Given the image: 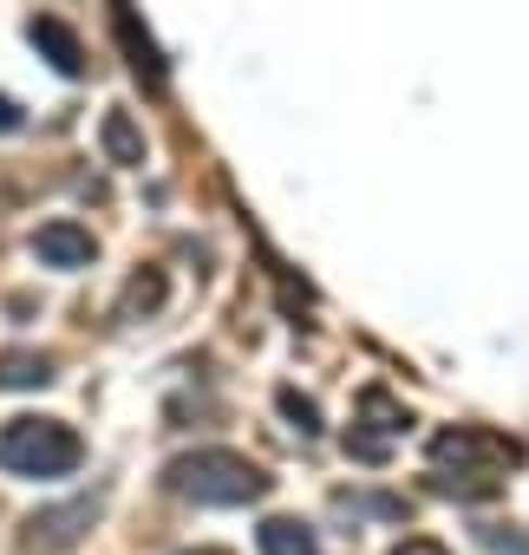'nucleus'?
<instances>
[{
  "label": "nucleus",
  "mask_w": 529,
  "mask_h": 555,
  "mask_svg": "<svg viewBox=\"0 0 529 555\" xmlns=\"http://www.w3.org/2000/svg\"><path fill=\"white\" fill-rule=\"evenodd\" d=\"M164 483L183 496V503H203V509H235V503H261L275 490V477L261 470L255 457L242 451H222V444H203V451H183L164 464Z\"/></svg>",
  "instance_id": "nucleus-1"
},
{
  "label": "nucleus",
  "mask_w": 529,
  "mask_h": 555,
  "mask_svg": "<svg viewBox=\"0 0 529 555\" xmlns=\"http://www.w3.org/2000/svg\"><path fill=\"white\" fill-rule=\"evenodd\" d=\"M86 464V438L66 418H8L0 425V470L8 477H73Z\"/></svg>",
  "instance_id": "nucleus-2"
},
{
  "label": "nucleus",
  "mask_w": 529,
  "mask_h": 555,
  "mask_svg": "<svg viewBox=\"0 0 529 555\" xmlns=\"http://www.w3.org/2000/svg\"><path fill=\"white\" fill-rule=\"evenodd\" d=\"M99 509H105V496H99V490H92V496L47 503V509H34V516H27V542H34V548H73V542L99 522Z\"/></svg>",
  "instance_id": "nucleus-3"
},
{
  "label": "nucleus",
  "mask_w": 529,
  "mask_h": 555,
  "mask_svg": "<svg viewBox=\"0 0 529 555\" xmlns=\"http://www.w3.org/2000/svg\"><path fill=\"white\" fill-rule=\"evenodd\" d=\"M27 248H34L40 268H92V261H99L92 229H79V222H66V216H60V222H40Z\"/></svg>",
  "instance_id": "nucleus-4"
},
{
  "label": "nucleus",
  "mask_w": 529,
  "mask_h": 555,
  "mask_svg": "<svg viewBox=\"0 0 529 555\" xmlns=\"http://www.w3.org/2000/svg\"><path fill=\"white\" fill-rule=\"evenodd\" d=\"M451 457H457V464H477V457H483V464H516V444L457 425V431H438V438H431V464H451Z\"/></svg>",
  "instance_id": "nucleus-5"
},
{
  "label": "nucleus",
  "mask_w": 529,
  "mask_h": 555,
  "mask_svg": "<svg viewBox=\"0 0 529 555\" xmlns=\"http://www.w3.org/2000/svg\"><path fill=\"white\" fill-rule=\"evenodd\" d=\"M27 40L53 60V73H66V79H79V73H86V47H79V34H73L66 21H53V14H47V21H34V27H27Z\"/></svg>",
  "instance_id": "nucleus-6"
},
{
  "label": "nucleus",
  "mask_w": 529,
  "mask_h": 555,
  "mask_svg": "<svg viewBox=\"0 0 529 555\" xmlns=\"http://www.w3.org/2000/svg\"><path fill=\"white\" fill-rule=\"evenodd\" d=\"M112 21H118V40H125V53H131V73H138V79H151V86H164V60H157L151 34H138L131 0H112Z\"/></svg>",
  "instance_id": "nucleus-7"
},
{
  "label": "nucleus",
  "mask_w": 529,
  "mask_h": 555,
  "mask_svg": "<svg viewBox=\"0 0 529 555\" xmlns=\"http://www.w3.org/2000/svg\"><path fill=\"white\" fill-rule=\"evenodd\" d=\"M255 542H261V555H321V542L301 516H269L255 529Z\"/></svg>",
  "instance_id": "nucleus-8"
},
{
  "label": "nucleus",
  "mask_w": 529,
  "mask_h": 555,
  "mask_svg": "<svg viewBox=\"0 0 529 555\" xmlns=\"http://www.w3.org/2000/svg\"><path fill=\"white\" fill-rule=\"evenodd\" d=\"M47 379H53L47 353H34V347H8V353H0V392H34Z\"/></svg>",
  "instance_id": "nucleus-9"
},
{
  "label": "nucleus",
  "mask_w": 529,
  "mask_h": 555,
  "mask_svg": "<svg viewBox=\"0 0 529 555\" xmlns=\"http://www.w3.org/2000/svg\"><path fill=\"white\" fill-rule=\"evenodd\" d=\"M99 144H105V157L112 164H144V131H138V118L131 112H105V125H99Z\"/></svg>",
  "instance_id": "nucleus-10"
},
{
  "label": "nucleus",
  "mask_w": 529,
  "mask_h": 555,
  "mask_svg": "<svg viewBox=\"0 0 529 555\" xmlns=\"http://www.w3.org/2000/svg\"><path fill=\"white\" fill-rule=\"evenodd\" d=\"M157 301H164V274H157V268H151V274H131V288H125V301H118V314H125V321H131V314H138V308H144V314H151V308H157Z\"/></svg>",
  "instance_id": "nucleus-11"
},
{
  "label": "nucleus",
  "mask_w": 529,
  "mask_h": 555,
  "mask_svg": "<svg viewBox=\"0 0 529 555\" xmlns=\"http://www.w3.org/2000/svg\"><path fill=\"white\" fill-rule=\"evenodd\" d=\"M282 412H288V418H295L301 431H321V412H314V405H308L301 392H282Z\"/></svg>",
  "instance_id": "nucleus-12"
},
{
  "label": "nucleus",
  "mask_w": 529,
  "mask_h": 555,
  "mask_svg": "<svg viewBox=\"0 0 529 555\" xmlns=\"http://www.w3.org/2000/svg\"><path fill=\"white\" fill-rule=\"evenodd\" d=\"M21 125H27V112H21L8 92H0V138H8V131H21Z\"/></svg>",
  "instance_id": "nucleus-13"
},
{
  "label": "nucleus",
  "mask_w": 529,
  "mask_h": 555,
  "mask_svg": "<svg viewBox=\"0 0 529 555\" xmlns=\"http://www.w3.org/2000/svg\"><path fill=\"white\" fill-rule=\"evenodd\" d=\"M392 555H444V542H431V535H412V542H399Z\"/></svg>",
  "instance_id": "nucleus-14"
},
{
  "label": "nucleus",
  "mask_w": 529,
  "mask_h": 555,
  "mask_svg": "<svg viewBox=\"0 0 529 555\" xmlns=\"http://www.w3.org/2000/svg\"><path fill=\"white\" fill-rule=\"evenodd\" d=\"M177 555H229V548H177Z\"/></svg>",
  "instance_id": "nucleus-15"
}]
</instances>
